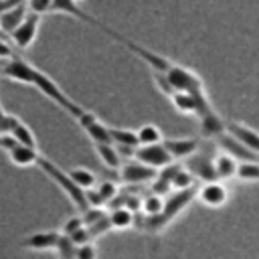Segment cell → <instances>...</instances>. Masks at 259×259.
<instances>
[{
	"instance_id": "obj_1",
	"label": "cell",
	"mask_w": 259,
	"mask_h": 259,
	"mask_svg": "<svg viewBox=\"0 0 259 259\" xmlns=\"http://www.w3.org/2000/svg\"><path fill=\"white\" fill-rule=\"evenodd\" d=\"M30 87H34V89H38L45 97H49L53 103H57L61 109H65L69 115H73L75 119L85 111L79 103H75L59 85H57V81H53L45 71H40V69H36L34 67V71H32V81H30Z\"/></svg>"
},
{
	"instance_id": "obj_2",
	"label": "cell",
	"mask_w": 259,
	"mask_h": 259,
	"mask_svg": "<svg viewBox=\"0 0 259 259\" xmlns=\"http://www.w3.org/2000/svg\"><path fill=\"white\" fill-rule=\"evenodd\" d=\"M34 166H38L67 196H69V200L73 202V206L77 208V210H85L87 208V202H85V192H83V188H79L73 180H71V176L63 170V168H59L55 162H51L49 158H45V156H40L38 154V158H36V164Z\"/></svg>"
},
{
	"instance_id": "obj_3",
	"label": "cell",
	"mask_w": 259,
	"mask_h": 259,
	"mask_svg": "<svg viewBox=\"0 0 259 259\" xmlns=\"http://www.w3.org/2000/svg\"><path fill=\"white\" fill-rule=\"evenodd\" d=\"M164 75L170 81V85H172L174 91H188V93H194V95L206 93L204 91V85H202V79L192 69H188L184 65L174 63Z\"/></svg>"
},
{
	"instance_id": "obj_4",
	"label": "cell",
	"mask_w": 259,
	"mask_h": 259,
	"mask_svg": "<svg viewBox=\"0 0 259 259\" xmlns=\"http://www.w3.org/2000/svg\"><path fill=\"white\" fill-rule=\"evenodd\" d=\"M40 20H42V14H36V12H26V16L22 18V22L12 30L8 32L10 34V40H12V47L18 49V51H26L34 45L36 36H38V30H40Z\"/></svg>"
},
{
	"instance_id": "obj_5",
	"label": "cell",
	"mask_w": 259,
	"mask_h": 259,
	"mask_svg": "<svg viewBox=\"0 0 259 259\" xmlns=\"http://www.w3.org/2000/svg\"><path fill=\"white\" fill-rule=\"evenodd\" d=\"M194 198V188H182V190H172L164 196V206L160 210V219L164 225H170Z\"/></svg>"
},
{
	"instance_id": "obj_6",
	"label": "cell",
	"mask_w": 259,
	"mask_h": 259,
	"mask_svg": "<svg viewBox=\"0 0 259 259\" xmlns=\"http://www.w3.org/2000/svg\"><path fill=\"white\" fill-rule=\"evenodd\" d=\"M134 160H138V162H142V164H146V166H152V168H156V170L162 168V166H166V164H170V162H174L162 142L138 146V148L134 150Z\"/></svg>"
},
{
	"instance_id": "obj_7",
	"label": "cell",
	"mask_w": 259,
	"mask_h": 259,
	"mask_svg": "<svg viewBox=\"0 0 259 259\" xmlns=\"http://www.w3.org/2000/svg\"><path fill=\"white\" fill-rule=\"evenodd\" d=\"M117 172H119V180H123L127 184H146L156 176L158 170L152 168V166H146V164H142L138 160H134V162L125 160V162H121Z\"/></svg>"
},
{
	"instance_id": "obj_8",
	"label": "cell",
	"mask_w": 259,
	"mask_h": 259,
	"mask_svg": "<svg viewBox=\"0 0 259 259\" xmlns=\"http://www.w3.org/2000/svg\"><path fill=\"white\" fill-rule=\"evenodd\" d=\"M32 71H34V65L28 63L26 59H22L20 55H14L12 59H8L4 63V67L0 69V75L2 77H8L16 83H22V85H30L32 81Z\"/></svg>"
},
{
	"instance_id": "obj_9",
	"label": "cell",
	"mask_w": 259,
	"mask_h": 259,
	"mask_svg": "<svg viewBox=\"0 0 259 259\" xmlns=\"http://www.w3.org/2000/svg\"><path fill=\"white\" fill-rule=\"evenodd\" d=\"M77 123L81 125V130L87 134V138L97 144V142H111L109 140V125H105L95 113L91 111H83L79 117H77Z\"/></svg>"
},
{
	"instance_id": "obj_10",
	"label": "cell",
	"mask_w": 259,
	"mask_h": 259,
	"mask_svg": "<svg viewBox=\"0 0 259 259\" xmlns=\"http://www.w3.org/2000/svg\"><path fill=\"white\" fill-rule=\"evenodd\" d=\"M184 168H188L192 172L194 178H200L202 182H212L217 180V174H214V166H212V158L204 152H194L192 156L186 158V164Z\"/></svg>"
},
{
	"instance_id": "obj_11",
	"label": "cell",
	"mask_w": 259,
	"mask_h": 259,
	"mask_svg": "<svg viewBox=\"0 0 259 259\" xmlns=\"http://www.w3.org/2000/svg\"><path fill=\"white\" fill-rule=\"evenodd\" d=\"M49 12H51V14H67V16L79 18V20H83V22L91 24V26L101 28V22H99V20H95L91 14H87V12L79 6V2H77V0H53V2H51Z\"/></svg>"
},
{
	"instance_id": "obj_12",
	"label": "cell",
	"mask_w": 259,
	"mask_h": 259,
	"mask_svg": "<svg viewBox=\"0 0 259 259\" xmlns=\"http://www.w3.org/2000/svg\"><path fill=\"white\" fill-rule=\"evenodd\" d=\"M227 134H231L235 140H239L245 148H249L251 152H255L259 156V132H255L253 127H249L247 123L241 121H227Z\"/></svg>"
},
{
	"instance_id": "obj_13",
	"label": "cell",
	"mask_w": 259,
	"mask_h": 259,
	"mask_svg": "<svg viewBox=\"0 0 259 259\" xmlns=\"http://www.w3.org/2000/svg\"><path fill=\"white\" fill-rule=\"evenodd\" d=\"M198 117V125H200V134L204 136V138H219V136H223L225 132H227V121L210 107V109H206V111H202L200 115H196Z\"/></svg>"
},
{
	"instance_id": "obj_14",
	"label": "cell",
	"mask_w": 259,
	"mask_h": 259,
	"mask_svg": "<svg viewBox=\"0 0 259 259\" xmlns=\"http://www.w3.org/2000/svg\"><path fill=\"white\" fill-rule=\"evenodd\" d=\"M198 198L202 204L219 208L227 202L229 198V190L225 188V184L221 180H212V182H204V186L198 190Z\"/></svg>"
},
{
	"instance_id": "obj_15",
	"label": "cell",
	"mask_w": 259,
	"mask_h": 259,
	"mask_svg": "<svg viewBox=\"0 0 259 259\" xmlns=\"http://www.w3.org/2000/svg\"><path fill=\"white\" fill-rule=\"evenodd\" d=\"M164 148L172 156V160H186L198 150V140L196 138H166L162 140Z\"/></svg>"
},
{
	"instance_id": "obj_16",
	"label": "cell",
	"mask_w": 259,
	"mask_h": 259,
	"mask_svg": "<svg viewBox=\"0 0 259 259\" xmlns=\"http://www.w3.org/2000/svg\"><path fill=\"white\" fill-rule=\"evenodd\" d=\"M217 142H219V146L227 152V154H231L233 158H237L239 162H259V156L255 154V152H251L249 148H245L239 140H235L231 134H223V136H219L217 138Z\"/></svg>"
},
{
	"instance_id": "obj_17",
	"label": "cell",
	"mask_w": 259,
	"mask_h": 259,
	"mask_svg": "<svg viewBox=\"0 0 259 259\" xmlns=\"http://www.w3.org/2000/svg\"><path fill=\"white\" fill-rule=\"evenodd\" d=\"M59 237H61L59 231H36L32 235L24 237L22 247L30 249V251H49V249H55Z\"/></svg>"
},
{
	"instance_id": "obj_18",
	"label": "cell",
	"mask_w": 259,
	"mask_h": 259,
	"mask_svg": "<svg viewBox=\"0 0 259 259\" xmlns=\"http://www.w3.org/2000/svg\"><path fill=\"white\" fill-rule=\"evenodd\" d=\"M6 154H8V158H10V162H12L14 166L26 168V166H34V164H36L38 148H30V146H24V144H18V142H16L12 148L6 150Z\"/></svg>"
},
{
	"instance_id": "obj_19",
	"label": "cell",
	"mask_w": 259,
	"mask_h": 259,
	"mask_svg": "<svg viewBox=\"0 0 259 259\" xmlns=\"http://www.w3.org/2000/svg\"><path fill=\"white\" fill-rule=\"evenodd\" d=\"M237 164H239V160L233 158V156L227 154V152L214 156V158H212V166H214L217 180H231V178H235V174H237Z\"/></svg>"
},
{
	"instance_id": "obj_20",
	"label": "cell",
	"mask_w": 259,
	"mask_h": 259,
	"mask_svg": "<svg viewBox=\"0 0 259 259\" xmlns=\"http://www.w3.org/2000/svg\"><path fill=\"white\" fill-rule=\"evenodd\" d=\"M93 148H95L97 158L103 162V166H107V168H111V170H117V168L121 166L123 160H121L117 148H115L111 142H97V144H93Z\"/></svg>"
},
{
	"instance_id": "obj_21",
	"label": "cell",
	"mask_w": 259,
	"mask_h": 259,
	"mask_svg": "<svg viewBox=\"0 0 259 259\" xmlns=\"http://www.w3.org/2000/svg\"><path fill=\"white\" fill-rule=\"evenodd\" d=\"M26 12H28V6H26V4H18V6H14V8L2 10V12H0V30L12 32V30L22 22V18L26 16Z\"/></svg>"
},
{
	"instance_id": "obj_22",
	"label": "cell",
	"mask_w": 259,
	"mask_h": 259,
	"mask_svg": "<svg viewBox=\"0 0 259 259\" xmlns=\"http://www.w3.org/2000/svg\"><path fill=\"white\" fill-rule=\"evenodd\" d=\"M109 140L113 146H125V148L140 146L136 130H130V127H109Z\"/></svg>"
},
{
	"instance_id": "obj_23",
	"label": "cell",
	"mask_w": 259,
	"mask_h": 259,
	"mask_svg": "<svg viewBox=\"0 0 259 259\" xmlns=\"http://www.w3.org/2000/svg\"><path fill=\"white\" fill-rule=\"evenodd\" d=\"M134 214L136 212H132L125 206H113L111 212H107V221L111 229H127L134 225Z\"/></svg>"
},
{
	"instance_id": "obj_24",
	"label": "cell",
	"mask_w": 259,
	"mask_h": 259,
	"mask_svg": "<svg viewBox=\"0 0 259 259\" xmlns=\"http://www.w3.org/2000/svg\"><path fill=\"white\" fill-rule=\"evenodd\" d=\"M18 144H24V146H30V148H36V138H34V134H32V130L22 121V119H18L14 125H12V130L8 132Z\"/></svg>"
},
{
	"instance_id": "obj_25",
	"label": "cell",
	"mask_w": 259,
	"mask_h": 259,
	"mask_svg": "<svg viewBox=\"0 0 259 259\" xmlns=\"http://www.w3.org/2000/svg\"><path fill=\"white\" fill-rule=\"evenodd\" d=\"M136 136H138V144L140 146L142 144H158V142L164 140L162 138V132H160V127L156 123H144V125H140L136 130Z\"/></svg>"
},
{
	"instance_id": "obj_26",
	"label": "cell",
	"mask_w": 259,
	"mask_h": 259,
	"mask_svg": "<svg viewBox=\"0 0 259 259\" xmlns=\"http://www.w3.org/2000/svg\"><path fill=\"white\" fill-rule=\"evenodd\" d=\"M67 174H69V176H71V180H73L79 188H83V190H85V188L95 186V182H97V176H95L89 168H81V166H79V168L69 170Z\"/></svg>"
},
{
	"instance_id": "obj_27",
	"label": "cell",
	"mask_w": 259,
	"mask_h": 259,
	"mask_svg": "<svg viewBox=\"0 0 259 259\" xmlns=\"http://www.w3.org/2000/svg\"><path fill=\"white\" fill-rule=\"evenodd\" d=\"M235 178L245 182H259V162H239Z\"/></svg>"
},
{
	"instance_id": "obj_28",
	"label": "cell",
	"mask_w": 259,
	"mask_h": 259,
	"mask_svg": "<svg viewBox=\"0 0 259 259\" xmlns=\"http://www.w3.org/2000/svg\"><path fill=\"white\" fill-rule=\"evenodd\" d=\"M162 206H164V196H160L156 192H150V194L142 196L140 212H144V214H158L162 210Z\"/></svg>"
},
{
	"instance_id": "obj_29",
	"label": "cell",
	"mask_w": 259,
	"mask_h": 259,
	"mask_svg": "<svg viewBox=\"0 0 259 259\" xmlns=\"http://www.w3.org/2000/svg\"><path fill=\"white\" fill-rule=\"evenodd\" d=\"M170 182H172V190H182V188H190L194 184V176H192V172L188 168L178 166V170L174 172Z\"/></svg>"
},
{
	"instance_id": "obj_30",
	"label": "cell",
	"mask_w": 259,
	"mask_h": 259,
	"mask_svg": "<svg viewBox=\"0 0 259 259\" xmlns=\"http://www.w3.org/2000/svg\"><path fill=\"white\" fill-rule=\"evenodd\" d=\"M75 249H77V245H75L67 235L61 233V237H59V241H57V245H55V251H57L59 259H71V257L75 255Z\"/></svg>"
},
{
	"instance_id": "obj_31",
	"label": "cell",
	"mask_w": 259,
	"mask_h": 259,
	"mask_svg": "<svg viewBox=\"0 0 259 259\" xmlns=\"http://www.w3.org/2000/svg\"><path fill=\"white\" fill-rule=\"evenodd\" d=\"M97 192L103 196L105 202H109V200L119 192V188H117V184H115L113 180H101V182L97 184Z\"/></svg>"
},
{
	"instance_id": "obj_32",
	"label": "cell",
	"mask_w": 259,
	"mask_h": 259,
	"mask_svg": "<svg viewBox=\"0 0 259 259\" xmlns=\"http://www.w3.org/2000/svg\"><path fill=\"white\" fill-rule=\"evenodd\" d=\"M18 119H20V117L8 113V111L4 109V105L0 103V134H8V132L12 130V125H14Z\"/></svg>"
},
{
	"instance_id": "obj_33",
	"label": "cell",
	"mask_w": 259,
	"mask_h": 259,
	"mask_svg": "<svg viewBox=\"0 0 259 259\" xmlns=\"http://www.w3.org/2000/svg\"><path fill=\"white\" fill-rule=\"evenodd\" d=\"M152 77H154L156 87H158L166 97H170V95L174 93V89H172V85H170V81L166 79V75H164V73H160V71H152Z\"/></svg>"
},
{
	"instance_id": "obj_34",
	"label": "cell",
	"mask_w": 259,
	"mask_h": 259,
	"mask_svg": "<svg viewBox=\"0 0 259 259\" xmlns=\"http://www.w3.org/2000/svg\"><path fill=\"white\" fill-rule=\"evenodd\" d=\"M75 257L77 259H97V249H95V245L91 241L89 243H83V245H77Z\"/></svg>"
},
{
	"instance_id": "obj_35",
	"label": "cell",
	"mask_w": 259,
	"mask_h": 259,
	"mask_svg": "<svg viewBox=\"0 0 259 259\" xmlns=\"http://www.w3.org/2000/svg\"><path fill=\"white\" fill-rule=\"evenodd\" d=\"M83 192H85V202H87V206H103V204H105L103 196L97 192V188H95V186L85 188Z\"/></svg>"
},
{
	"instance_id": "obj_36",
	"label": "cell",
	"mask_w": 259,
	"mask_h": 259,
	"mask_svg": "<svg viewBox=\"0 0 259 259\" xmlns=\"http://www.w3.org/2000/svg\"><path fill=\"white\" fill-rule=\"evenodd\" d=\"M75 245H83V243H89V241H93L91 239V235H89V229L83 225V227H79L75 233H71V235H67Z\"/></svg>"
},
{
	"instance_id": "obj_37",
	"label": "cell",
	"mask_w": 259,
	"mask_h": 259,
	"mask_svg": "<svg viewBox=\"0 0 259 259\" xmlns=\"http://www.w3.org/2000/svg\"><path fill=\"white\" fill-rule=\"evenodd\" d=\"M79 227H83V219H81V214H75V217H69V219L65 221L61 233H63V235H71V233H75Z\"/></svg>"
},
{
	"instance_id": "obj_38",
	"label": "cell",
	"mask_w": 259,
	"mask_h": 259,
	"mask_svg": "<svg viewBox=\"0 0 259 259\" xmlns=\"http://www.w3.org/2000/svg\"><path fill=\"white\" fill-rule=\"evenodd\" d=\"M51 2L53 0H28L26 6L30 12H36V14H47L49 8H51Z\"/></svg>"
},
{
	"instance_id": "obj_39",
	"label": "cell",
	"mask_w": 259,
	"mask_h": 259,
	"mask_svg": "<svg viewBox=\"0 0 259 259\" xmlns=\"http://www.w3.org/2000/svg\"><path fill=\"white\" fill-rule=\"evenodd\" d=\"M14 55H18V53L14 51V47H12L10 42H6L4 38H0V61H8V59H12Z\"/></svg>"
},
{
	"instance_id": "obj_40",
	"label": "cell",
	"mask_w": 259,
	"mask_h": 259,
	"mask_svg": "<svg viewBox=\"0 0 259 259\" xmlns=\"http://www.w3.org/2000/svg\"><path fill=\"white\" fill-rule=\"evenodd\" d=\"M71 259H77V257H75V255H73V257H71Z\"/></svg>"
},
{
	"instance_id": "obj_41",
	"label": "cell",
	"mask_w": 259,
	"mask_h": 259,
	"mask_svg": "<svg viewBox=\"0 0 259 259\" xmlns=\"http://www.w3.org/2000/svg\"><path fill=\"white\" fill-rule=\"evenodd\" d=\"M77 2H83V0H77Z\"/></svg>"
}]
</instances>
